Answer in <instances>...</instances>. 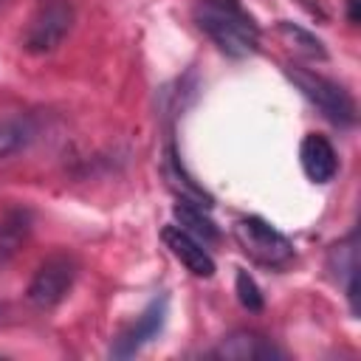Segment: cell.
I'll return each instance as SVG.
<instances>
[{"mask_svg":"<svg viewBox=\"0 0 361 361\" xmlns=\"http://www.w3.org/2000/svg\"><path fill=\"white\" fill-rule=\"evenodd\" d=\"M200 31L228 56L240 59L257 51V25L237 0H203L195 8Z\"/></svg>","mask_w":361,"mask_h":361,"instance_id":"6da1fadb","label":"cell"},{"mask_svg":"<svg viewBox=\"0 0 361 361\" xmlns=\"http://www.w3.org/2000/svg\"><path fill=\"white\" fill-rule=\"evenodd\" d=\"M288 76L302 90V96L310 104L319 107V113L327 121H333L338 127H353L355 124V116H358L355 113V102L338 82H333L327 76H319L313 71H305L299 65H288Z\"/></svg>","mask_w":361,"mask_h":361,"instance_id":"7a4b0ae2","label":"cell"},{"mask_svg":"<svg viewBox=\"0 0 361 361\" xmlns=\"http://www.w3.org/2000/svg\"><path fill=\"white\" fill-rule=\"evenodd\" d=\"M234 237L240 243V248L257 259L259 265H268V268H282L293 259V245L290 240L276 231L268 220L262 217H240L234 223Z\"/></svg>","mask_w":361,"mask_h":361,"instance_id":"3957f363","label":"cell"},{"mask_svg":"<svg viewBox=\"0 0 361 361\" xmlns=\"http://www.w3.org/2000/svg\"><path fill=\"white\" fill-rule=\"evenodd\" d=\"M71 25H73V6L68 0H48L31 17V23L23 34V48L34 56L51 54L62 45Z\"/></svg>","mask_w":361,"mask_h":361,"instance_id":"277c9868","label":"cell"},{"mask_svg":"<svg viewBox=\"0 0 361 361\" xmlns=\"http://www.w3.org/2000/svg\"><path fill=\"white\" fill-rule=\"evenodd\" d=\"M73 279H76V259L68 254H54L45 262H39V268L34 271L25 290L28 302L34 307L51 310L68 296V290L73 288Z\"/></svg>","mask_w":361,"mask_h":361,"instance_id":"5b68a950","label":"cell"},{"mask_svg":"<svg viewBox=\"0 0 361 361\" xmlns=\"http://www.w3.org/2000/svg\"><path fill=\"white\" fill-rule=\"evenodd\" d=\"M166 316H169V299H166V296H155V299L144 307V313L138 316V322L116 338V344L110 347V355H113V358H130V355H135L144 344H149V341L164 330Z\"/></svg>","mask_w":361,"mask_h":361,"instance_id":"8992f818","label":"cell"},{"mask_svg":"<svg viewBox=\"0 0 361 361\" xmlns=\"http://www.w3.org/2000/svg\"><path fill=\"white\" fill-rule=\"evenodd\" d=\"M164 245L172 251V257H178L189 274L195 276H212L214 274V259L212 254L203 248V243H197L192 234H186L180 226H164L161 231Z\"/></svg>","mask_w":361,"mask_h":361,"instance_id":"52a82bcc","label":"cell"},{"mask_svg":"<svg viewBox=\"0 0 361 361\" xmlns=\"http://www.w3.org/2000/svg\"><path fill=\"white\" fill-rule=\"evenodd\" d=\"M299 161H302V169L305 175L313 180V183H327L336 178L338 172V158H336V149L333 144L319 135V133H307L299 144Z\"/></svg>","mask_w":361,"mask_h":361,"instance_id":"ba28073f","label":"cell"},{"mask_svg":"<svg viewBox=\"0 0 361 361\" xmlns=\"http://www.w3.org/2000/svg\"><path fill=\"white\" fill-rule=\"evenodd\" d=\"M217 358H228V361H257V358H282V350H276L268 338H262L259 333L251 330H237L231 336H226L214 353Z\"/></svg>","mask_w":361,"mask_h":361,"instance_id":"9c48e42d","label":"cell"},{"mask_svg":"<svg viewBox=\"0 0 361 361\" xmlns=\"http://www.w3.org/2000/svg\"><path fill=\"white\" fill-rule=\"evenodd\" d=\"M172 217H175V223L186 231V234H192L197 243H214L217 237H220V231H217V226L203 214V206H197V203H189V200H180V203H175V209H172Z\"/></svg>","mask_w":361,"mask_h":361,"instance_id":"30bf717a","label":"cell"},{"mask_svg":"<svg viewBox=\"0 0 361 361\" xmlns=\"http://www.w3.org/2000/svg\"><path fill=\"white\" fill-rule=\"evenodd\" d=\"M34 133L37 130L28 116H3L0 118V161L28 147Z\"/></svg>","mask_w":361,"mask_h":361,"instance_id":"8fae6325","label":"cell"},{"mask_svg":"<svg viewBox=\"0 0 361 361\" xmlns=\"http://www.w3.org/2000/svg\"><path fill=\"white\" fill-rule=\"evenodd\" d=\"M279 34H282V37L290 42V48H296L302 56L327 59L324 42H322L316 34H310L307 28H302V25H296V23H290V20H282V23H279Z\"/></svg>","mask_w":361,"mask_h":361,"instance_id":"7c38bea8","label":"cell"},{"mask_svg":"<svg viewBox=\"0 0 361 361\" xmlns=\"http://www.w3.org/2000/svg\"><path fill=\"white\" fill-rule=\"evenodd\" d=\"M28 231V212H8L0 223V248L11 251Z\"/></svg>","mask_w":361,"mask_h":361,"instance_id":"4fadbf2b","label":"cell"},{"mask_svg":"<svg viewBox=\"0 0 361 361\" xmlns=\"http://www.w3.org/2000/svg\"><path fill=\"white\" fill-rule=\"evenodd\" d=\"M234 290H237V299H240V305L245 307V310H262V293H259V285L254 282V276L248 274V271H237V276H234Z\"/></svg>","mask_w":361,"mask_h":361,"instance_id":"5bb4252c","label":"cell"},{"mask_svg":"<svg viewBox=\"0 0 361 361\" xmlns=\"http://www.w3.org/2000/svg\"><path fill=\"white\" fill-rule=\"evenodd\" d=\"M358 3H361V0H347V20H350L353 25H358V20H361V14H358Z\"/></svg>","mask_w":361,"mask_h":361,"instance_id":"9a60e30c","label":"cell"}]
</instances>
